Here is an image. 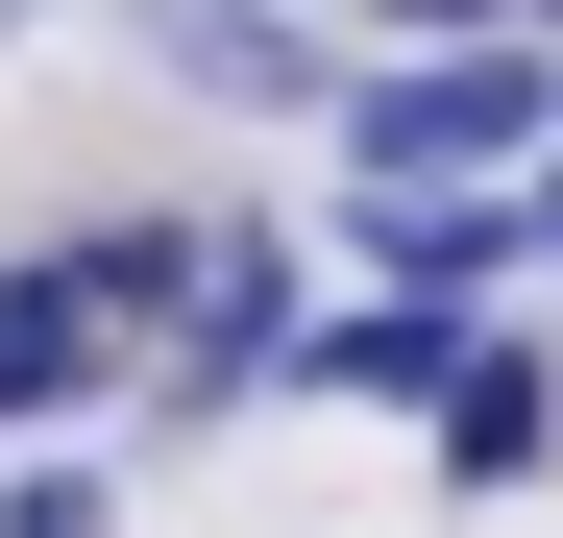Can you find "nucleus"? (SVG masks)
<instances>
[{"instance_id": "obj_9", "label": "nucleus", "mask_w": 563, "mask_h": 538, "mask_svg": "<svg viewBox=\"0 0 563 538\" xmlns=\"http://www.w3.org/2000/svg\"><path fill=\"white\" fill-rule=\"evenodd\" d=\"M515 221H539V245H563V147H539V171H515Z\"/></svg>"}, {"instance_id": "obj_12", "label": "nucleus", "mask_w": 563, "mask_h": 538, "mask_svg": "<svg viewBox=\"0 0 563 538\" xmlns=\"http://www.w3.org/2000/svg\"><path fill=\"white\" fill-rule=\"evenodd\" d=\"M0 25H25V0H0Z\"/></svg>"}, {"instance_id": "obj_10", "label": "nucleus", "mask_w": 563, "mask_h": 538, "mask_svg": "<svg viewBox=\"0 0 563 538\" xmlns=\"http://www.w3.org/2000/svg\"><path fill=\"white\" fill-rule=\"evenodd\" d=\"M295 25H367V0H295Z\"/></svg>"}, {"instance_id": "obj_2", "label": "nucleus", "mask_w": 563, "mask_h": 538, "mask_svg": "<svg viewBox=\"0 0 563 538\" xmlns=\"http://www.w3.org/2000/svg\"><path fill=\"white\" fill-rule=\"evenodd\" d=\"M197 245H221V221H74V245L25 269V294H49L74 343H99V368H172V318H197Z\"/></svg>"}, {"instance_id": "obj_7", "label": "nucleus", "mask_w": 563, "mask_h": 538, "mask_svg": "<svg viewBox=\"0 0 563 538\" xmlns=\"http://www.w3.org/2000/svg\"><path fill=\"white\" fill-rule=\"evenodd\" d=\"M74 392H99V343H74L25 269H0V440H25V416H74Z\"/></svg>"}, {"instance_id": "obj_4", "label": "nucleus", "mask_w": 563, "mask_h": 538, "mask_svg": "<svg viewBox=\"0 0 563 538\" xmlns=\"http://www.w3.org/2000/svg\"><path fill=\"white\" fill-rule=\"evenodd\" d=\"M123 25H147V74H197V99H269V123L343 99V49L295 25V0H123Z\"/></svg>"}, {"instance_id": "obj_6", "label": "nucleus", "mask_w": 563, "mask_h": 538, "mask_svg": "<svg viewBox=\"0 0 563 538\" xmlns=\"http://www.w3.org/2000/svg\"><path fill=\"white\" fill-rule=\"evenodd\" d=\"M539 440H563V392L515 368V343H465V368H441V466L465 490H539Z\"/></svg>"}, {"instance_id": "obj_5", "label": "nucleus", "mask_w": 563, "mask_h": 538, "mask_svg": "<svg viewBox=\"0 0 563 538\" xmlns=\"http://www.w3.org/2000/svg\"><path fill=\"white\" fill-rule=\"evenodd\" d=\"M319 392H393V416H441V368H465V294H367V318H319L295 343Z\"/></svg>"}, {"instance_id": "obj_1", "label": "nucleus", "mask_w": 563, "mask_h": 538, "mask_svg": "<svg viewBox=\"0 0 563 538\" xmlns=\"http://www.w3.org/2000/svg\"><path fill=\"white\" fill-rule=\"evenodd\" d=\"M319 147H343V197H515V171L563 147V49H539V25L393 49V74H343V99H319Z\"/></svg>"}, {"instance_id": "obj_11", "label": "nucleus", "mask_w": 563, "mask_h": 538, "mask_svg": "<svg viewBox=\"0 0 563 538\" xmlns=\"http://www.w3.org/2000/svg\"><path fill=\"white\" fill-rule=\"evenodd\" d=\"M515 25H539V49H563V0H515Z\"/></svg>"}, {"instance_id": "obj_3", "label": "nucleus", "mask_w": 563, "mask_h": 538, "mask_svg": "<svg viewBox=\"0 0 563 538\" xmlns=\"http://www.w3.org/2000/svg\"><path fill=\"white\" fill-rule=\"evenodd\" d=\"M295 343H319V318H295V245H269V221H221V245H197V318H172V416H245Z\"/></svg>"}, {"instance_id": "obj_8", "label": "nucleus", "mask_w": 563, "mask_h": 538, "mask_svg": "<svg viewBox=\"0 0 563 538\" xmlns=\"http://www.w3.org/2000/svg\"><path fill=\"white\" fill-rule=\"evenodd\" d=\"M0 538H99V466H25V490H0Z\"/></svg>"}]
</instances>
